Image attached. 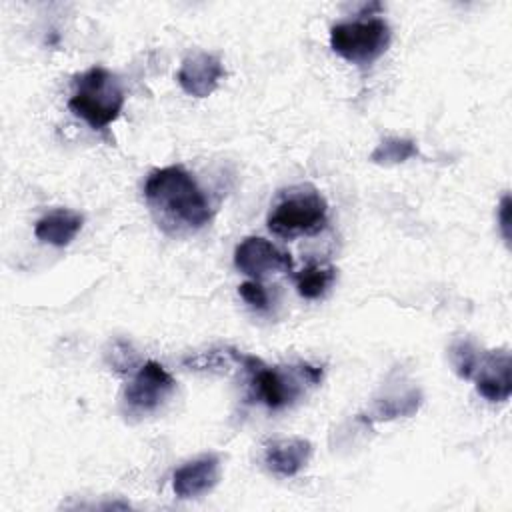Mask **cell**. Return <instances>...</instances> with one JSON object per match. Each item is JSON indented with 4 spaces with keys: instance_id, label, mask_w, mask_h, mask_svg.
<instances>
[{
    "instance_id": "cell-1",
    "label": "cell",
    "mask_w": 512,
    "mask_h": 512,
    "mask_svg": "<svg viewBox=\"0 0 512 512\" xmlns=\"http://www.w3.org/2000/svg\"><path fill=\"white\" fill-rule=\"evenodd\" d=\"M144 198L158 224L172 232H194L212 218L208 198L182 166L154 170L144 184Z\"/></svg>"
},
{
    "instance_id": "cell-2",
    "label": "cell",
    "mask_w": 512,
    "mask_h": 512,
    "mask_svg": "<svg viewBox=\"0 0 512 512\" xmlns=\"http://www.w3.org/2000/svg\"><path fill=\"white\" fill-rule=\"evenodd\" d=\"M242 370L248 374L250 398L260 400L270 410L290 406L308 386H316L322 380V368L308 362L296 366H266L256 356H244Z\"/></svg>"
},
{
    "instance_id": "cell-3",
    "label": "cell",
    "mask_w": 512,
    "mask_h": 512,
    "mask_svg": "<svg viewBox=\"0 0 512 512\" xmlns=\"http://www.w3.org/2000/svg\"><path fill=\"white\" fill-rule=\"evenodd\" d=\"M124 90L116 74L104 66H92L74 80L68 108L90 128L104 130L124 108Z\"/></svg>"
},
{
    "instance_id": "cell-4",
    "label": "cell",
    "mask_w": 512,
    "mask_h": 512,
    "mask_svg": "<svg viewBox=\"0 0 512 512\" xmlns=\"http://www.w3.org/2000/svg\"><path fill=\"white\" fill-rule=\"evenodd\" d=\"M328 222V204L326 198L310 184L292 186L268 214V230L280 238L312 236L318 234Z\"/></svg>"
},
{
    "instance_id": "cell-5",
    "label": "cell",
    "mask_w": 512,
    "mask_h": 512,
    "mask_svg": "<svg viewBox=\"0 0 512 512\" xmlns=\"http://www.w3.org/2000/svg\"><path fill=\"white\" fill-rule=\"evenodd\" d=\"M390 26L382 18H358L330 28V48L356 66H370L390 46Z\"/></svg>"
},
{
    "instance_id": "cell-6",
    "label": "cell",
    "mask_w": 512,
    "mask_h": 512,
    "mask_svg": "<svg viewBox=\"0 0 512 512\" xmlns=\"http://www.w3.org/2000/svg\"><path fill=\"white\" fill-rule=\"evenodd\" d=\"M176 382L162 364L144 362L124 390V406L130 416H146L156 412L174 392Z\"/></svg>"
},
{
    "instance_id": "cell-7",
    "label": "cell",
    "mask_w": 512,
    "mask_h": 512,
    "mask_svg": "<svg viewBox=\"0 0 512 512\" xmlns=\"http://www.w3.org/2000/svg\"><path fill=\"white\" fill-rule=\"evenodd\" d=\"M234 266L242 274L260 280L274 272H292L294 262L288 252L280 250L266 238L248 236L234 250Z\"/></svg>"
},
{
    "instance_id": "cell-8",
    "label": "cell",
    "mask_w": 512,
    "mask_h": 512,
    "mask_svg": "<svg viewBox=\"0 0 512 512\" xmlns=\"http://www.w3.org/2000/svg\"><path fill=\"white\" fill-rule=\"evenodd\" d=\"M472 378L476 380V390L482 398L488 402H506L512 392L510 352L490 350L480 354Z\"/></svg>"
},
{
    "instance_id": "cell-9",
    "label": "cell",
    "mask_w": 512,
    "mask_h": 512,
    "mask_svg": "<svg viewBox=\"0 0 512 512\" xmlns=\"http://www.w3.org/2000/svg\"><path fill=\"white\" fill-rule=\"evenodd\" d=\"M224 74L226 70L218 56L210 52H194L184 58L176 80L186 94L194 98H206L218 88Z\"/></svg>"
},
{
    "instance_id": "cell-10",
    "label": "cell",
    "mask_w": 512,
    "mask_h": 512,
    "mask_svg": "<svg viewBox=\"0 0 512 512\" xmlns=\"http://www.w3.org/2000/svg\"><path fill=\"white\" fill-rule=\"evenodd\" d=\"M220 478V458L216 454H202L174 470L172 488L182 500L196 498L210 492Z\"/></svg>"
},
{
    "instance_id": "cell-11",
    "label": "cell",
    "mask_w": 512,
    "mask_h": 512,
    "mask_svg": "<svg viewBox=\"0 0 512 512\" xmlns=\"http://www.w3.org/2000/svg\"><path fill=\"white\" fill-rule=\"evenodd\" d=\"M312 456V444L304 438H282L268 444L264 462L276 476L290 478L298 474Z\"/></svg>"
},
{
    "instance_id": "cell-12",
    "label": "cell",
    "mask_w": 512,
    "mask_h": 512,
    "mask_svg": "<svg viewBox=\"0 0 512 512\" xmlns=\"http://www.w3.org/2000/svg\"><path fill=\"white\" fill-rule=\"evenodd\" d=\"M82 224H84V218L78 212L60 208L44 214L36 222L34 236L44 244L64 248L76 238V234L82 230Z\"/></svg>"
},
{
    "instance_id": "cell-13",
    "label": "cell",
    "mask_w": 512,
    "mask_h": 512,
    "mask_svg": "<svg viewBox=\"0 0 512 512\" xmlns=\"http://www.w3.org/2000/svg\"><path fill=\"white\" fill-rule=\"evenodd\" d=\"M296 290L306 300H316L326 294V290L336 280V268L330 264H308L296 276Z\"/></svg>"
},
{
    "instance_id": "cell-14",
    "label": "cell",
    "mask_w": 512,
    "mask_h": 512,
    "mask_svg": "<svg viewBox=\"0 0 512 512\" xmlns=\"http://www.w3.org/2000/svg\"><path fill=\"white\" fill-rule=\"evenodd\" d=\"M244 356L234 348H216V350H208L196 356H190L184 360V366H188L190 370H198V372H230L234 368H242L244 366Z\"/></svg>"
},
{
    "instance_id": "cell-15",
    "label": "cell",
    "mask_w": 512,
    "mask_h": 512,
    "mask_svg": "<svg viewBox=\"0 0 512 512\" xmlns=\"http://www.w3.org/2000/svg\"><path fill=\"white\" fill-rule=\"evenodd\" d=\"M414 156H418V146L414 140L400 138V136H388L370 152V162L380 164V166H394V164H402Z\"/></svg>"
},
{
    "instance_id": "cell-16",
    "label": "cell",
    "mask_w": 512,
    "mask_h": 512,
    "mask_svg": "<svg viewBox=\"0 0 512 512\" xmlns=\"http://www.w3.org/2000/svg\"><path fill=\"white\" fill-rule=\"evenodd\" d=\"M420 406V394L416 390L404 394L402 398H384L368 410V420H392L398 416H412Z\"/></svg>"
},
{
    "instance_id": "cell-17",
    "label": "cell",
    "mask_w": 512,
    "mask_h": 512,
    "mask_svg": "<svg viewBox=\"0 0 512 512\" xmlns=\"http://www.w3.org/2000/svg\"><path fill=\"white\" fill-rule=\"evenodd\" d=\"M478 350L476 346L470 342V340H456L452 346H450V360H452V366L456 370V374L464 380H470L474 370H476V364H478Z\"/></svg>"
},
{
    "instance_id": "cell-18",
    "label": "cell",
    "mask_w": 512,
    "mask_h": 512,
    "mask_svg": "<svg viewBox=\"0 0 512 512\" xmlns=\"http://www.w3.org/2000/svg\"><path fill=\"white\" fill-rule=\"evenodd\" d=\"M238 294L242 296V300L254 308V310H266L268 308V294L266 288L258 282V280H248L244 284L238 286Z\"/></svg>"
},
{
    "instance_id": "cell-19",
    "label": "cell",
    "mask_w": 512,
    "mask_h": 512,
    "mask_svg": "<svg viewBox=\"0 0 512 512\" xmlns=\"http://www.w3.org/2000/svg\"><path fill=\"white\" fill-rule=\"evenodd\" d=\"M510 208H512V202H510V196L506 194L502 200H500V206H498V226H500V234L504 238L506 244H510Z\"/></svg>"
}]
</instances>
